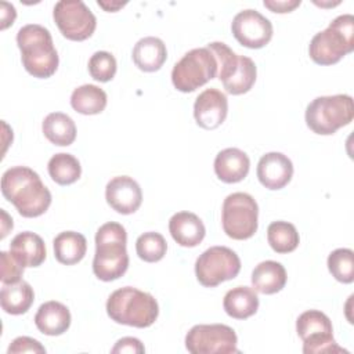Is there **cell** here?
I'll return each instance as SVG.
<instances>
[{
	"label": "cell",
	"mask_w": 354,
	"mask_h": 354,
	"mask_svg": "<svg viewBox=\"0 0 354 354\" xmlns=\"http://www.w3.org/2000/svg\"><path fill=\"white\" fill-rule=\"evenodd\" d=\"M1 194L22 217H39L51 205V192L40 176L26 166H14L1 176Z\"/></svg>",
	"instance_id": "1"
},
{
	"label": "cell",
	"mask_w": 354,
	"mask_h": 354,
	"mask_svg": "<svg viewBox=\"0 0 354 354\" xmlns=\"http://www.w3.org/2000/svg\"><path fill=\"white\" fill-rule=\"evenodd\" d=\"M126 243L127 234L122 224L109 221L98 228L93 260V272L98 279L111 282L119 279L127 271L129 254Z\"/></svg>",
	"instance_id": "2"
},
{
	"label": "cell",
	"mask_w": 354,
	"mask_h": 354,
	"mask_svg": "<svg viewBox=\"0 0 354 354\" xmlns=\"http://www.w3.org/2000/svg\"><path fill=\"white\" fill-rule=\"evenodd\" d=\"M17 44L28 73L39 79H47L55 73L59 59L47 28L37 24L22 26L17 33Z\"/></svg>",
	"instance_id": "3"
},
{
	"label": "cell",
	"mask_w": 354,
	"mask_h": 354,
	"mask_svg": "<svg viewBox=\"0 0 354 354\" xmlns=\"http://www.w3.org/2000/svg\"><path fill=\"white\" fill-rule=\"evenodd\" d=\"M106 314L118 324L148 328L156 321L159 306L151 293L133 286H124L112 292L108 297Z\"/></svg>",
	"instance_id": "4"
},
{
	"label": "cell",
	"mask_w": 354,
	"mask_h": 354,
	"mask_svg": "<svg viewBox=\"0 0 354 354\" xmlns=\"http://www.w3.org/2000/svg\"><path fill=\"white\" fill-rule=\"evenodd\" d=\"M354 50V17H336L325 30L314 35L308 46L310 58L318 65H333Z\"/></svg>",
	"instance_id": "5"
},
{
	"label": "cell",
	"mask_w": 354,
	"mask_h": 354,
	"mask_svg": "<svg viewBox=\"0 0 354 354\" xmlns=\"http://www.w3.org/2000/svg\"><path fill=\"white\" fill-rule=\"evenodd\" d=\"M354 118L353 98L347 94L314 98L306 108V123L315 134L330 136Z\"/></svg>",
	"instance_id": "6"
},
{
	"label": "cell",
	"mask_w": 354,
	"mask_h": 354,
	"mask_svg": "<svg viewBox=\"0 0 354 354\" xmlns=\"http://www.w3.org/2000/svg\"><path fill=\"white\" fill-rule=\"evenodd\" d=\"M206 47L217 59V76L228 94H245L253 87L257 76V68L252 58L235 54L223 41H212Z\"/></svg>",
	"instance_id": "7"
},
{
	"label": "cell",
	"mask_w": 354,
	"mask_h": 354,
	"mask_svg": "<svg viewBox=\"0 0 354 354\" xmlns=\"http://www.w3.org/2000/svg\"><path fill=\"white\" fill-rule=\"evenodd\" d=\"M217 71V59L207 47L192 48L173 66L171 82L178 91L192 93L214 79Z\"/></svg>",
	"instance_id": "8"
},
{
	"label": "cell",
	"mask_w": 354,
	"mask_h": 354,
	"mask_svg": "<svg viewBox=\"0 0 354 354\" xmlns=\"http://www.w3.org/2000/svg\"><path fill=\"white\" fill-rule=\"evenodd\" d=\"M259 206L254 198L246 192L230 194L221 209L224 232L236 241L252 238L259 227Z\"/></svg>",
	"instance_id": "9"
},
{
	"label": "cell",
	"mask_w": 354,
	"mask_h": 354,
	"mask_svg": "<svg viewBox=\"0 0 354 354\" xmlns=\"http://www.w3.org/2000/svg\"><path fill=\"white\" fill-rule=\"evenodd\" d=\"M241 271V259L227 246H212L195 261V274L201 285L214 288L234 279Z\"/></svg>",
	"instance_id": "10"
},
{
	"label": "cell",
	"mask_w": 354,
	"mask_h": 354,
	"mask_svg": "<svg viewBox=\"0 0 354 354\" xmlns=\"http://www.w3.org/2000/svg\"><path fill=\"white\" fill-rule=\"evenodd\" d=\"M296 332L303 340L304 354L347 353L335 342L332 322L328 315L319 310L301 313L296 321Z\"/></svg>",
	"instance_id": "11"
},
{
	"label": "cell",
	"mask_w": 354,
	"mask_h": 354,
	"mask_svg": "<svg viewBox=\"0 0 354 354\" xmlns=\"http://www.w3.org/2000/svg\"><path fill=\"white\" fill-rule=\"evenodd\" d=\"M235 330L224 324H199L185 336V347L192 354L239 353Z\"/></svg>",
	"instance_id": "12"
},
{
	"label": "cell",
	"mask_w": 354,
	"mask_h": 354,
	"mask_svg": "<svg viewBox=\"0 0 354 354\" xmlns=\"http://www.w3.org/2000/svg\"><path fill=\"white\" fill-rule=\"evenodd\" d=\"M53 18L62 36L73 41L88 39L97 26L94 14L82 0H61L55 3Z\"/></svg>",
	"instance_id": "13"
},
{
	"label": "cell",
	"mask_w": 354,
	"mask_h": 354,
	"mask_svg": "<svg viewBox=\"0 0 354 354\" xmlns=\"http://www.w3.org/2000/svg\"><path fill=\"white\" fill-rule=\"evenodd\" d=\"M234 37L248 48H261L272 37V24L256 10L239 11L231 24Z\"/></svg>",
	"instance_id": "14"
},
{
	"label": "cell",
	"mask_w": 354,
	"mask_h": 354,
	"mask_svg": "<svg viewBox=\"0 0 354 354\" xmlns=\"http://www.w3.org/2000/svg\"><path fill=\"white\" fill-rule=\"evenodd\" d=\"M228 113V100L217 88H206L194 104V118L196 124L205 130H214L223 124Z\"/></svg>",
	"instance_id": "15"
},
{
	"label": "cell",
	"mask_w": 354,
	"mask_h": 354,
	"mask_svg": "<svg viewBox=\"0 0 354 354\" xmlns=\"http://www.w3.org/2000/svg\"><path fill=\"white\" fill-rule=\"evenodd\" d=\"M105 199L115 212L131 214L141 206L142 192L133 177L116 176L105 187Z\"/></svg>",
	"instance_id": "16"
},
{
	"label": "cell",
	"mask_w": 354,
	"mask_h": 354,
	"mask_svg": "<svg viewBox=\"0 0 354 354\" xmlns=\"http://www.w3.org/2000/svg\"><path fill=\"white\" fill-rule=\"evenodd\" d=\"M256 174L263 187L281 189L292 180L293 163L281 152H268L260 158Z\"/></svg>",
	"instance_id": "17"
},
{
	"label": "cell",
	"mask_w": 354,
	"mask_h": 354,
	"mask_svg": "<svg viewBox=\"0 0 354 354\" xmlns=\"http://www.w3.org/2000/svg\"><path fill=\"white\" fill-rule=\"evenodd\" d=\"M169 231L171 238L184 248L198 246L206 234L202 220L191 212H178L169 220Z\"/></svg>",
	"instance_id": "18"
},
{
	"label": "cell",
	"mask_w": 354,
	"mask_h": 354,
	"mask_svg": "<svg viewBox=\"0 0 354 354\" xmlns=\"http://www.w3.org/2000/svg\"><path fill=\"white\" fill-rule=\"evenodd\" d=\"M250 169L249 156L239 148H225L216 155L214 173L223 183L242 181Z\"/></svg>",
	"instance_id": "19"
},
{
	"label": "cell",
	"mask_w": 354,
	"mask_h": 354,
	"mask_svg": "<svg viewBox=\"0 0 354 354\" xmlns=\"http://www.w3.org/2000/svg\"><path fill=\"white\" fill-rule=\"evenodd\" d=\"M71 319L69 308L65 304L50 300L39 307L35 315V325L47 336H59L69 329Z\"/></svg>",
	"instance_id": "20"
},
{
	"label": "cell",
	"mask_w": 354,
	"mask_h": 354,
	"mask_svg": "<svg viewBox=\"0 0 354 354\" xmlns=\"http://www.w3.org/2000/svg\"><path fill=\"white\" fill-rule=\"evenodd\" d=\"M10 252L24 267H39L47 254L43 239L30 231L17 234L10 243Z\"/></svg>",
	"instance_id": "21"
},
{
	"label": "cell",
	"mask_w": 354,
	"mask_h": 354,
	"mask_svg": "<svg viewBox=\"0 0 354 354\" xmlns=\"http://www.w3.org/2000/svg\"><path fill=\"white\" fill-rule=\"evenodd\" d=\"M167 58V50L163 40L155 36L140 39L133 48V61L142 72L159 71Z\"/></svg>",
	"instance_id": "22"
},
{
	"label": "cell",
	"mask_w": 354,
	"mask_h": 354,
	"mask_svg": "<svg viewBox=\"0 0 354 354\" xmlns=\"http://www.w3.org/2000/svg\"><path fill=\"white\" fill-rule=\"evenodd\" d=\"M286 279L285 267L274 260L259 263L252 272V285L256 292L263 295H274L282 290Z\"/></svg>",
	"instance_id": "23"
},
{
	"label": "cell",
	"mask_w": 354,
	"mask_h": 354,
	"mask_svg": "<svg viewBox=\"0 0 354 354\" xmlns=\"http://www.w3.org/2000/svg\"><path fill=\"white\" fill-rule=\"evenodd\" d=\"M223 307L230 317L235 319H246L257 313L259 297L253 288L235 286L225 293Z\"/></svg>",
	"instance_id": "24"
},
{
	"label": "cell",
	"mask_w": 354,
	"mask_h": 354,
	"mask_svg": "<svg viewBox=\"0 0 354 354\" xmlns=\"http://www.w3.org/2000/svg\"><path fill=\"white\" fill-rule=\"evenodd\" d=\"M33 300L35 292L28 282L18 281L14 283H3L0 292V304L7 314H25L33 304Z\"/></svg>",
	"instance_id": "25"
},
{
	"label": "cell",
	"mask_w": 354,
	"mask_h": 354,
	"mask_svg": "<svg viewBox=\"0 0 354 354\" xmlns=\"http://www.w3.org/2000/svg\"><path fill=\"white\" fill-rule=\"evenodd\" d=\"M54 256L58 263L73 266L79 263L87 250V241L84 235L75 231L59 232L53 242Z\"/></svg>",
	"instance_id": "26"
},
{
	"label": "cell",
	"mask_w": 354,
	"mask_h": 354,
	"mask_svg": "<svg viewBox=\"0 0 354 354\" xmlns=\"http://www.w3.org/2000/svg\"><path fill=\"white\" fill-rule=\"evenodd\" d=\"M44 137L58 147H68L76 138V124L71 116L62 112L48 113L41 124Z\"/></svg>",
	"instance_id": "27"
},
{
	"label": "cell",
	"mask_w": 354,
	"mask_h": 354,
	"mask_svg": "<svg viewBox=\"0 0 354 354\" xmlns=\"http://www.w3.org/2000/svg\"><path fill=\"white\" fill-rule=\"evenodd\" d=\"M106 93L95 84H83L72 91L71 105L82 115L101 113L106 106Z\"/></svg>",
	"instance_id": "28"
},
{
	"label": "cell",
	"mask_w": 354,
	"mask_h": 354,
	"mask_svg": "<svg viewBox=\"0 0 354 354\" xmlns=\"http://www.w3.org/2000/svg\"><path fill=\"white\" fill-rule=\"evenodd\" d=\"M47 169L53 181L59 185L73 184L82 174V166L77 158L65 152H59L51 156Z\"/></svg>",
	"instance_id": "29"
},
{
	"label": "cell",
	"mask_w": 354,
	"mask_h": 354,
	"mask_svg": "<svg viewBox=\"0 0 354 354\" xmlns=\"http://www.w3.org/2000/svg\"><path fill=\"white\" fill-rule=\"evenodd\" d=\"M267 241L274 252L285 254L299 246L300 236L293 224L288 221H274L267 228Z\"/></svg>",
	"instance_id": "30"
},
{
	"label": "cell",
	"mask_w": 354,
	"mask_h": 354,
	"mask_svg": "<svg viewBox=\"0 0 354 354\" xmlns=\"http://www.w3.org/2000/svg\"><path fill=\"white\" fill-rule=\"evenodd\" d=\"M167 243L159 232H144L136 241V252L138 257L147 263H156L166 254Z\"/></svg>",
	"instance_id": "31"
},
{
	"label": "cell",
	"mask_w": 354,
	"mask_h": 354,
	"mask_svg": "<svg viewBox=\"0 0 354 354\" xmlns=\"http://www.w3.org/2000/svg\"><path fill=\"white\" fill-rule=\"evenodd\" d=\"M328 268L332 277L342 283L354 281V253L351 249L339 248L328 256Z\"/></svg>",
	"instance_id": "32"
},
{
	"label": "cell",
	"mask_w": 354,
	"mask_h": 354,
	"mask_svg": "<svg viewBox=\"0 0 354 354\" xmlns=\"http://www.w3.org/2000/svg\"><path fill=\"white\" fill-rule=\"evenodd\" d=\"M116 59L108 51H97L88 59V73L97 80L106 83L113 79L116 73Z\"/></svg>",
	"instance_id": "33"
},
{
	"label": "cell",
	"mask_w": 354,
	"mask_h": 354,
	"mask_svg": "<svg viewBox=\"0 0 354 354\" xmlns=\"http://www.w3.org/2000/svg\"><path fill=\"white\" fill-rule=\"evenodd\" d=\"M0 267H1L0 279L3 283H14L21 281L25 267L11 254V252L0 253Z\"/></svg>",
	"instance_id": "34"
},
{
	"label": "cell",
	"mask_w": 354,
	"mask_h": 354,
	"mask_svg": "<svg viewBox=\"0 0 354 354\" xmlns=\"http://www.w3.org/2000/svg\"><path fill=\"white\" fill-rule=\"evenodd\" d=\"M8 354H19V353H46V348L36 339L28 336H19L12 340L10 344Z\"/></svg>",
	"instance_id": "35"
},
{
	"label": "cell",
	"mask_w": 354,
	"mask_h": 354,
	"mask_svg": "<svg viewBox=\"0 0 354 354\" xmlns=\"http://www.w3.org/2000/svg\"><path fill=\"white\" fill-rule=\"evenodd\" d=\"M145 348L137 337H122L112 347L111 353H144Z\"/></svg>",
	"instance_id": "36"
},
{
	"label": "cell",
	"mask_w": 354,
	"mask_h": 354,
	"mask_svg": "<svg viewBox=\"0 0 354 354\" xmlns=\"http://www.w3.org/2000/svg\"><path fill=\"white\" fill-rule=\"evenodd\" d=\"M263 4L272 12L285 14V12L293 11L296 7L301 4V1L300 0H264Z\"/></svg>",
	"instance_id": "37"
},
{
	"label": "cell",
	"mask_w": 354,
	"mask_h": 354,
	"mask_svg": "<svg viewBox=\"0 0 354 354\" xmlns=\"http://www.w3.org/2000/svg\"><path fill=\"white\" fill-rule=\"evenodd\" d=\"M0 12H1V29H7L10 25L14 24L15 17H17V11L14 8L12 4L7 3V1H1L0 3Z\"/></svg>",
	"instance_id": "38"
},
{
	"label": "cell",
	"mask_w": 354,
	"mask_h": 354,
	"mask_svg": "<svg viewBox=\"0 0 354 354\" xmlns=\"http://www.w3.org/2000/svg\"><path fill=\"white\" fill-rule=\"evenodd\" d=\"M97 4L100 6V7H102L105 11H108V12H115V11H118L119 8H122V7H124L127 3L126 1H97Z\"/></svg>",
	"instance_id": "39"
},
{
	"label": "cell",
	"mask_w": 354,
	"mask_h": 354,
	"mask_svg": "<svg viewBox=\"0 0 354 354\" xmlns=\"http://www.w3.org/2000/svg\"><path fill=\"white\" fill-rule=\"evenodd\" d=\"M1 221H3V228H1V239L8 234L10 230H12V218L8 217V214L1 209Z\"/></svg>",
	"instance_id": "40"
}]
</instances>
